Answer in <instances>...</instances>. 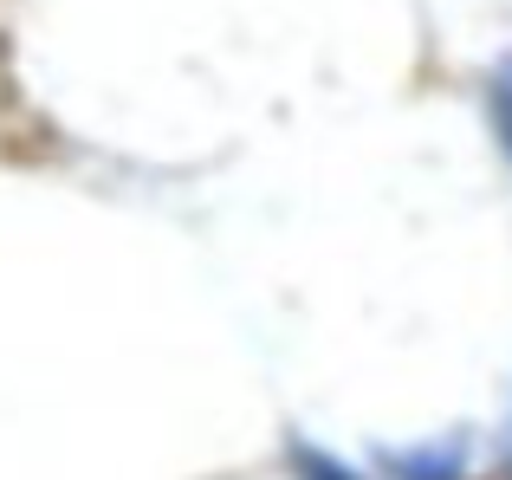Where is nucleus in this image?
<instances>
[{
	"label": "nucleus",
	"mask_w": 512,
	"mask_h": 480,
	"mask_svg": "<svg viewBox=\"0 0 512 480\" xmlns=\"http://www.w3.org/2000/svg\"><path fill=\"white\" fill-rule=\"evenodd\" d=\"M493 124H500V143L512 150V65L500 72V85H493Z\"/></svg>",
	"instance_id": "nucleus-1"
},
{
	"label": "nucleus",
	"mask_w": 512,
	"mask_h": 480,
	"mask_svg": "<svg viewBox=\"0 0 512 480\" xmlns=\"http://www.w3.org/2000/svg\"><path fill=\"white\" fill-rule=\"evenodd\" d=\"M312 480H350V474H338V468H312Z\"/></svg>",
	"instance_id": "nucleus-2"
}]
</instances>
